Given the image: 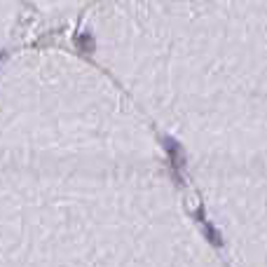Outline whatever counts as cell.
I'll use <instances>...</instances> for the list:
<instances>
[{
	"instance_id": "cell-1",
	"label": "cell",
	"mask_w": 267,
	"mask_h": 267,
	"mask_svg": "<svg viewBox=\"0 0 267 267\" xmlns=\"http://www.w3.org/2000/svg\"><path fill=\"white\" fill-rule=\"evenodd\" d=\"M0 267H228L155 129L101 68L0 77Z\"/></svg>"
},
{
	"instance_id": "cell-2",
	"label": "cell",
	"mask_w": 267,
	"mask_h": 267,
	"mask_svg": "<svg viewBox=\"0 0 267 267\" xmlns=\"http://www.w3.org/2000/svg\"><path fill=\"white\" fill-rule=\"evenodd\" d=\"M89 59L181 155L228 267H267V0H103Z\"/></svg>"
},
{
	"instance_id": "cell-3",
	"label": "cell",
	"mask_w": 267,
	"mask_h": 267,
	"mask_svg": "<svg viewBox=\"0 0 267 267\" xmlns=\"http://www.w3.org/2000/svg\"><path fill=\"white\" fill-rule=\"evenodd\" d=\"M16 26V0H0V52L7 47Z\"/></svg>"
}]
</instances>
